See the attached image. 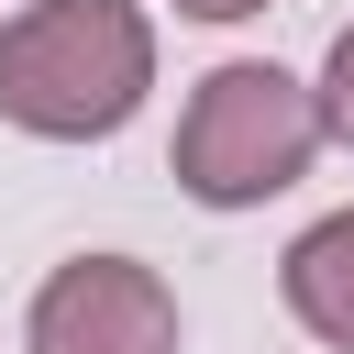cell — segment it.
<instances>
[{
	"mask_svg": "<svg viewBox=\"0 0 354 354\" xmlns=\"http://www.w3.org/2000/svg\"><path fill=\"white\" fill-rule=\"evenodd\" d=\"M277 299H288V321H299L310 343L354 354V210H321V221L277 254Z\"/></svg>",
	"mask_w": 354,
	"mask_h": 354,
	"instance_id": "cell-4",
	"label": "cell"
},
{
	"mask_svg": "<svg viewBox=\"0 0 354 354\" xmlns=\"http://www.w3.org/2000/svg\"><path fill=\"white\" fill-rule=\"evenodd\" d=\"M310 155H321V100H310V77H288L266 55H221L188 88L177 144H166V166H177V188L199 210H266V199H288L310 177Z\"/></svg>",
	"mask_w": 354,
	"mask_h": 354,
	"instance_id": "cell-2",
	"label": "cell"
},
{
	"mask_svg": "<svg viewBox=\"0 0 354 354\" xmlns=\"http://www.w3.org/2000/svg\"><path fill=\"white\" fill-rule=\"evenodd\" d=\"M310 100H321V144H343V155H354V22L332 33V55H321Z\"/></svg>",
	"mask_w": 354,
	"mask_h": 354,
	"instance_id": "cell-5",
	"label": "cell"
},
{
	"mask_svg": "<svg viewBox=\"0 0 354 354\" xmlns=\"http://www.w3.org/2000/svg\"><path fill=\"white\" fill-rule=\"evenodd\" d=\"M177 288L144 254H66L33 310H22V354H177Z\"/></svg>",
	"mask_w": 354,
	"mask_h": 354,
	"instance_id": "cell-3",
	"label": "cell"
},
{
	"mask_svg": "<svg viewBox=\"0 0 354 354\" xmlns=\"http://www.w3.org/2000/svg\"><path fill=\"white\" fill-rule=\"evenodd\" d=\"M266 0H177V22H254Z\"/></svg>",
	"mask_w": 354,
	"mask_h": 354,
	"instance_id": "cell-6",
	"label": "cell"
},
{
	"mask_svg": "<svg viewBox=\"0 0 354 354\" xmlns=\"http://www.w3.org/2000/svg\"><path fill=\"white\" fill-rule=\"evenodd\" d=\"M155 88L144 0H22L0 22V122L33 144H111Z\"/></svg>",
	"mask_w": 354,
	"mask_h": 354,
	"instance_id": "cell-1",
	"label": "cell"
}]
</instances>
